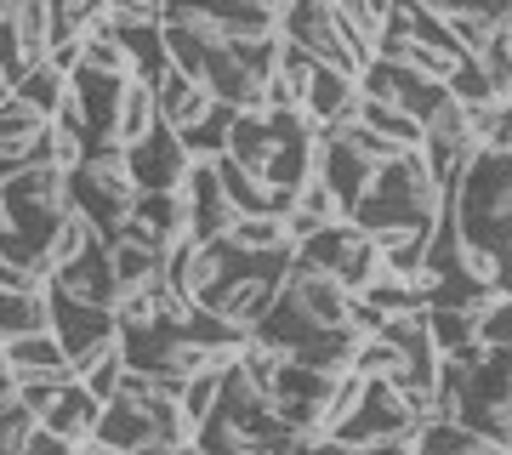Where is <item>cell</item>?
I'll list each match as a JSON object with an SVG mask.
<instances>
[{
	"label": "cell",
	"mask_w": 512,
	"mask_h": 455,
	"mask_svg": "<svg viewBox=\"0 0 512 455\" xmlns=\"http://www.w3.org/2000/svg\"><path fill=\"white\" fill-rule=\"evenodd\" d=\"M444 211H450V228L467 245H484V251L507 256L512 239V171H507V148H473L461 171L444 188Z\"/></svg>",
	"instance_id": "obj_1"
},
{
	"label": "cell",
	"mask_w": 512,
	"mask_h": 455,
	"mask_svg": "<svg viewBox=\"0 0 512 455\" xmlns=\"http://www.w3.org/2000/svg\"><path fill=\"white\" fill-rule=\"evenodd\" d=\"M69 200H74L80 217L92 222V234L103 239V245L120 239L126 211H131V200H137V177H131L126 148L114 143V137H92V143H86L80 165L69 171Z\"/></svg>",
	"instance_id": "obj_2"
},
{
	"label": "cell",
	"mask_w": 512,
	"mask_h": 455,
	"mask_svg": "<svg viewBox=\"0 0 512 455\" xmlns=\"http://www.w3.org/2000/svg\"><path fill=\"white\" fill-rule=\"evenodd\" d=\"M274 35L285 40V46H296V52H308L313 63H325V69L353 74V80H359V69L376 57L370 52V40H359L348 23L336 18L330 0H285V6H279Z\"/></svg>",
	"instance_id": "obj_3"
},
{
	"label": "cell",
	"mask_w": 512,
	"mask_h": 455,
	"mask_svg": "<svg viewBox=\"0 0 512 455\" xmlns=\"http://www.w3.org/2000/svg\"><path fill=\"white\" fill-rule=\"evenodd\" d=\"M416 433H421V421L410 416V404H404L387 382H365L353 416L336 427V444L353 450V444H370V438H416Z\"/></svg>",
	"instance_id": "obj_4"
},
{
	"label": "cell",
	"mask_w": 512,
	"mask_h": 455,
	"mask_svg": "<svg viewBox=\"0 0 512 455\" xmlns=\"http://www.w3.org/2000/svg\"><path fill=\"white\" fill-rule=\"evenodd\" d=\"M46 308H52V336H57V347L69 353V370L114 336V313H109V308H86V302H74V296L52 291V285H46Z\"/></svg>",
	"instance_id": "obj_5"
},
{
	"label": "cell",
	"mask_w": 512,
	"mask_h": 455,
	"mask_svg": "<svg viewBox=\"0 0 512 455\" xmlns=\"http://www.w3.org/2000/svg\"><path fill=\"white\" fill-rule=\"evenodd\" d=\"M126 160H131L137 188H154V194H177V188H183V177H188V165H194L171 126H154L137 148H126Z\"/></svg>",
	"instance_id": "obj_6"
},
{
	"label": "cell",
	"mask_w": 512,
	"mask_h": 455,
	"mask_svg": "<svg viewBox=\"0 0 512 455\" xmlns=\"http://www.w3.org/2000/svg\"><path fill=\"white\" fill-rule=\"evenodd\" d=\"M52 291L74 296V302H86V308H109L114 313L120 285H114V268H109V245H103V239H92V245L74 256V262H63V268L52 273Z\"/></svg>",
	"instance_id": "obj_7"
},
{
	"label": "cell",
	"mask_w": 512,
	"mask_h": 455,
	"mask_svg": "<svg viewBox=\"0 0 512 455\" xmlns=\"http://www.w3.org/2000/svg\"><path fill=\"white\" fill-rule=\"evenodd\" d=\"M0 359H6V370L18 376V382H74L69 370V353L57 347L52 330H29V336H12V342H0Z\"/></svg>",
	"instance_id": "obj_8"
},
{
	"label": "cell",
	"mask_w": 512,
	"mask_h": 455,
	"mask_svg": "<svg viewBox=\"0 0 512 455\" xmlns=\"http://www.w3.org/2000/svg\"><path fill=\"white\" fill-rule=\"evenodd\" d=\"M353 109H359V80L342 69H325V63H313L308 80H302V114H308L313 126H342V120H353Z\"/></svg>",
	"instance_id": "obj_9"
},
{
	"label": "cell",
	"mask_w": 512,
	"mask_h": 455,
	"mask_svg": "<svg viewBox=\"0 0 512 455\" xmlns=\"http://www.w3.org/2000/svg\"><path fill=\"white\" fill-rule=\"evenodd\" d=\"M279 131H285V120L279 114H262V109H239L234 126H228V160L239 165V171H251V177H262V165L274 160L279 148Z\"/></svg>",
	"instance_id": "obj_10"
},
{
	"label": "cell",
	"mask_w": 512,
	"mask_h": 455,
	"mask_svg": "<svg viewBox=\"0 0 512 455\" xmlns=\"http://www.w3.org/2000/svg\"><path fill=\"white\" fill-rule=\"evenodd\" d=\"M313 177L325 182L330 194L342 200V211H348V205L370 188V165L359 160L342 137H325V131H319V148H313Z\"/></svg>",
	"instance_id": "obj_11"
},
{
	"label": "cell",
	"mask_w": 512,
	"mask_h": 455,
	"mask_svg": "<svg viewBox=\"0 0 512 455\" xmlns=\"http://www.w3.org/2000/svg\"><path fill=\"white\" fill-rule=\"evenodd\" d=\"M154 114H160V126H171V131H183V126H194L205 109H211V91L194 80V74H183V69H171L165 63L160 74H154Z\"/></svg>",
	"instance_id": "obj_12"
},
{
	"label": "cell",
	"mask_w": 512,
	"mask_h": 455,
	"mask_svg": "<svg viewBox=\"0 0 512 455\" xmlns=\"http://www.w3.org/2000/svg\"><path fill=\"white\" fill-rule=\"evenodd\" d=\"M97 410H103V404H97L80 382H63V387L52 393V399H46V410H40V427H52L57 438L80 444V438H86V433L97 427Z\"/></svg>",
	"instance_id": "obj_13"
},
{
	"label": "cell",
	"mask_w": 512,
	"mask_h": 455,
	"mask_svg": "<svg viewBox=\"0 0 512 455\" xmlns=\"http://www.w3.org/2000/svg\"><path fill=\"white\" fill-rule=\"evenodd\" d=\"M154 126H160V114H154V91H148L143 80H126V86H120V103H114L109 137H114L120 148H137Z\"/></svg>",
	"instance_id": "obj_14"
},
{
	"label": "cell",
	"mask_w": 512,
	"mask_h": 455,
	"mask_svg": "<svg viewBox=\"0 0 512 455\" xmlns=\"http://www.w3.org/2000/svg\"><path fill=\"white\" fill-rule=\"evenodd\" d=\"M222 239L245 256H296V239L285 234V222L268 217V211H262V217H234V228Z\"/></svg>",
	"instance_id": "obj_15"
},
{
	"label": "cell",
	"mask_w": 512,
	"mask_h": 455,
	"mask_svg": "<svg viewBox=\"0 0 512 455\" xmlns=\"http://www.w3.org/2000/svg\"><path fill=\"white\" fill-rule=\"evenodd\" d=\"M12 23H18V63L23 74L52 57V6L46 0H18L12 6Z\"/></svg>",
	"instance_id": "obj_16"
},
{
	"label": "cell",
	"mask_w": 512,
	"mask_h": 455,
	"mask_svg": "<svg viewBox=\"0 0 512 455\" xmlns=\"http://www.w3.org/2000/svg\"><path fill=\"white\" fill-rule=\"evenodd\" d=\"M410 455H507V450L490 444V438L467 433V427H456V421H427V427L410 438Z\"/></svg>",
	"instance_id": "obj_17"
},
{
	"label": "cell",
	"mask_w": 512,
	"mask_h": 455,
	"mask_svg": "<svg viewBox=\"0 0 512 455\" xmlns=\"http://www.w3.org/2000/svg\"><path fill=\"white\" fill-rule=\"evenodd\" d=\"M353 120H359L365 131H376V137H387L393 148H421V126L404 109L382 103V97H365V91H359V109H353Z\"/></svg>",
	"instance_id": "obj_18"
},
{
	"label": "cell",
	"mask_w": 512,
	"mask_h": 455,
	"mask_svg": "<svg viewBox=\"0 0 512 455\" xmlns=\"http://www.w3.org/2000/svg\"><path fill=\"white\" fill-rule=\"evenodd\" d=\"M234 114L239 109H228V103H217V97H211V109H205L194 126L177 131V143L188 148V160H217L222 148H228V126H234Z\"/></svg>",
	"instance_id": "obj_19"
},
{
	"label": "cell",
	"mask_w": 512,
	"mask_h": 455,
	"mask_svg": "<svg viewBox=\"0 0 512 455\" xmlns=\"http://www.w3.org/2000/svg\"><path fill=\"white\" fill-rule=\"evenodd\" d=\"M330 273H336V285H342L348 296H359L370 279L382 273V245H376L370 234H353L348 245H342V256L330 262Z\"/></svg>",
	"instance_id": "obj_20"
},
{
	"label": "cell",
	"mask_w": 512,
	"mask_h": 455,
	"mask_svg": "<svg viewBox=\"0 0 512 455\" xmlns=\"http://www.w3.org/2000/svg\"><path fill=\"white\" fill-rule=\"evenodd\" d=\"M29 330H52L46 291H0V342L29 336Z\"/></svg>",
	"instance_id": "obj_21"
},
{
	"label": "cell",
	"mask_w": 512,
	"mask_h": 455,
	"mask_svg": "<svg viewBox=\"0 0 512 455\" xmlns=\"http://www.w3.org/2000/svg\"><path fill=\"white\" fill-rule=\"evenodd\" d=\"M109 268H114V285L120 296L148 285L154 273H160V251H143V245H131V239H109Z\"/></svg>",
	"instance_id": "obj_22"
},
{
	"label": "cell",
	"mask_w": 512,
	"mask_h": 455,
	"mask_svg": "<svg viewBox=\"0 0 512 455\" xmlns=\"http://www.w3.org/2000/svg\"><path fill=\"white\" fill-rule=\"evenodd\" d=\"M473 63L484 69V80H490L495 97H512V29L507 23H495L490 40L473 52Z\"/></svg>",
	"instance_id": "obj_23"
},
{
	"label": "cell",
	"mask_w": 512,
	"mask_h": 455,
	"mask_svg": "<svg viewBox=\"0 0 512 455\" xmlns=\"http://www.w3.org/2000/svg\"><path fill=\"white\" fill-rule=\"evenodd\" d=\"M12 91H18L23 103H35L40 114H52L57 97L69 91V69H57V63H35L29 74H18V80H12Z\"/></svg>",
	"instance_id": "obj_24"
},
{
	"label": "cell",
	"mask_w": 512,
	"mask_h": 455,
	"mask_svg": "<svg viewBox=\"0 0 512 455\" xmlns=\"http://www.w3.org/2000/svg\"><path fill=\"white\" fill-rule=\"evenodd\" d=\"M222 370H228V364H222ZM222 370H200V376L177 382V410H183L188 427H200V421L217 410V399H222Z\"/></svg>",
	"instance_id": "obj_25"
},
{
	"label": "cell",
	"mask_w": 512,
	"mask_h": 455,
	"mask_svg": "<svg viewBox=\"0 0 512 455\" xmlns=\"http://www.w3.org/2000/svg\"><path fill=\"white\" fill-rule=\"evenodd\" d=\"M40 131H46V114L35 103H23L12 86L0 91V143H35Z\"/></svg>",
	"instance_id": "obj_26"
},
{
	"label": "cell",
	"mask_w": 512,
	"mask_h": 455,
	"mask_svg": "<svg viewBox=\"0 0 512 455\" xmlns=\"http://www.w3.org/2000/svg\"><path fill=\"white\" fill-rule=\"evenodd\" d=\"M433 12H439V18H490V23H501L507 18V0H439Z\"/></svg>",
	"instance_id": "obj_27"
},
{
	"label": "cell",
	"mask_w": 512,
	"mask_h": 455,
	"mask_svg": "<svg viewBox=\"0 0 512 455\" xmlns=\"http://www.w3.org/2000/svg\"><path fill=\"white\" fill-rule=\"evenodd\" d=\"M18 455H74V444H69V438H57L52 427H40V421H35V427H29V438H23V450H18Z\"/></svg>",
	"instance_id": "obj_28"
},
{
	"label": "cell",
	"mask_w": 512,
	"mask_h": 455,
	"mask_svg": "<svg viewBox=\"0 0 512 455\" xmlns=\"http://www.w3.org/2000/svg\"><path fill=\"white\" fill-rule=\"evenodd\" d=\"M348 455H410V438H370V444H353Z\"/></svg>",
	"instance_id": "obj_29"
},
{
	"label": "cell",
	"mask_w": 512,
	"mask_h": 455,
	"mask_svg": "<svg viewBox=\"0 0 512 455\" xmlns=\"http://www.w3.org/2000/svg\"><path fill=\"white\" fill-rule=\"evenodd\" d=\"M12 404H18V376L0 364V410H12Z\"/></svg>",
	"instance_id": "obj_30"
},
{
	"label": "cell",
	"mask_w": 512,
	"mask_h": 455,
	"mask_svg": "<svg viewBox=\"0 0 512 455\" xmlns=\"http://www.w3.org/2000/svg\"><path fill=\"white\" fill-rule=\"evenodd\" d=\"M74 455H120V450H114V444H103L97 433H86L80 444H74Z\"/></svg>",
	"instance_id": "obj_31"
},
{
	"label": "cell",
	"mask_w": 512,
	"mask_h": 455,
	"mask_svg": "<svg viewBox=\"0 0 512 455\" xmlns=\"http://www.w3.org/2000/svg\"><path fill=\"white\" fill-rule=\"evenodd\" d=\"M416 6H427V12H433V6H439V0H416Z\"/></svg>",
	"instance_id": "obj_32"
},
{
	"label": "cell",
	"mask_w": 512,
	"mask_h": 455,
	"mask_svg": "<svg viewBox=\"0 0 512 455\" xmlns=\"http://www.w3.org/2000/svg\"><path fill=\"white\" fill-rule=\"evenodd\" d=\"M46 6H69V0H46Z\"/></svg>",
	"instance_id": "obj_33"
},
{
	"label": "cell",
	"mask_w": 512,
	"mask_h": 455,
	"mask_svg": "<svg viewBox=\"0 0 512 455\" xmlns=\"http://www.w3.org/2000/svg\"><path fill=\"white\" fill-rule=\"evenodd\" d=\"M143 6H160V0H143Z\"/></svg>",
	"instance_id": "obj_34"
},
{
	"label": "cell",
	"mask_w": 512,
	"mask_h": 455,
	"mask_svg": "<svg viewBox=\"0 0 512 455\" xmlns=\"http://www.w3.org/2000/svg\"><path fill=\"white\" fill-rule=\"evenodd\" d=\"M0 91H6V86H0Z\"/></svg>",
	"instance_id": "obj_35"
}]
</instances>
